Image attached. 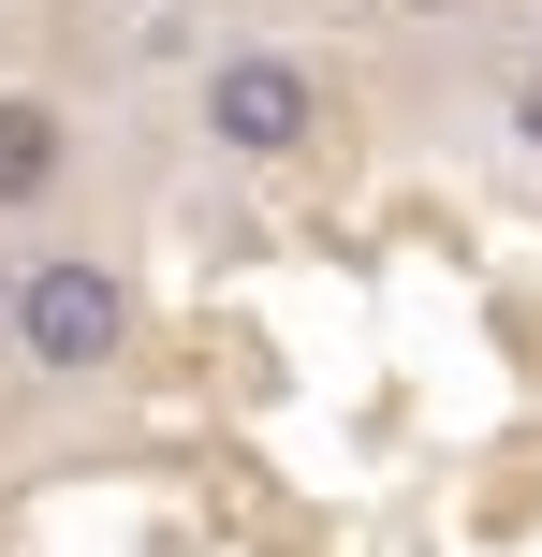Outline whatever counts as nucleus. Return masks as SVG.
Here are the masks:
<instances>
[{
	"instance_id": "nucleus-1",
	"label": "nucleus",
	"mask_w": 542,
	"mask_h": 557,
	"mask_svg": "<svg viewBox=\"0 0 542 557\" xmlns=\"http://www.w3.org/2000/svg\"><path fill=\"white\" fill-rule=\"evenodd\" d=\"M117 337H133V278H117L103 250H45V264H15V352L45 367V382L117 367Z\"/></svg>"
},
{
	"instance_id": "nucleus-2",
	"label": "nucleus",
	"mask_w": 542,
	"mask_h": 557,
	"mask_svg": "<svg viewBox=\"0 0 542 557\" xmlns=\"http://www.w3.org/2000/svg\"><path fill=\"white\" fill-rule=\"evenodd\" d=\"M205 147H220V162H308L323 147V88L293 74L279 45H235L220 74H205Z\"/></svg>"
},
{
	"instance_id": "nucleus-3",
	"label": "nucleus",
	"mask_w": 542,
	"mask_h": 557,
	"mask_svg": "<svg viewBox=\"0 0 542 557\" xmlns=\"http://www.w3.org/2000/svg\"><path fill=\"white\" fill-rule=\"evenodd\" d=\"M59 162H74V133H59V103H29V88H0V206H45Z\"/></svg>"
},
{
	"instance_id": "nucleus-4",
	"label": "nucleus",
	"mask_w": 542,
	"mask_h": 557,
	"mask_svg": "<svg viewBox=\"0 0 542 557\" xmlns=\"http://www.w3.org/2000/svg\"><path fill=\"white\" fill-rule=\"evenodd\" d=\"M499 117H514V147H528V162H542V59H528L514 88H499Z\"/></svg>"
}]
</instances>
